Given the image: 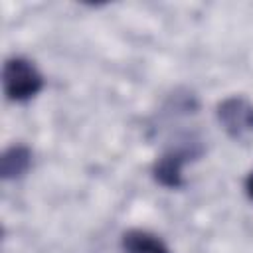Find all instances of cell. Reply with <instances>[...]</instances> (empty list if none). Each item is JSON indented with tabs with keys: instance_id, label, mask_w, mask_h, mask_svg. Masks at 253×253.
Returning <instances> with one entry per match:
<instances>
[{
	"instance_id": "277c9868",
	"label": "cell",
	"mask_w": 253,
	"mask_h": 253,
	"mask_svg": "<svg viewBox=\"0 0 253 253\" xmlns=\"http://www.w3.org/2000/svg\"><path fill=\"white\" fill-rule=\"evenodd\" d=\"M123 251L125 253H170L166 243L142 229H130L123 235Z\"/></svg>"
},
{
	"instance_id": "3957f363",
	"label": "cell",
	"mask_w": 253,
	"mask_h": 253,
	"mask_svg": "<svg viewBox=\"0 0 253 253\" xmlns=\"http://www.w3.org/2000/svg\"><path fill=\"white\" fill-rule=\"evenodd\" d=\"M192 152H188L186 148L184 150H172V152L164 154L154 164V178H156V182L166 186V188H180L184 184L182 168H184V162H186V158Z\"/></svg>"
},
{
	"instance_id": "8992f818",
	"label": "cell",
	"mask_w": 253,
	"mask_h": 253,
	"mask_svg": "<svg viewBox=\"0 0 253 253\" xmlns=\"http://www.w3.org/2000/svg\"><path fill=\"white\" fill-rule=\"evenodd\" d=\"M245 192H247V196L253 200V172H249V176H247V180H245Z\"/></svg>"
},
{
	"instance_id": "7a4b0ae2",
	"label": "cell",
	"mask_w": 253,
	"mask_h": 253,
	"mask_svg": "<svg viewBox=\"0 0 253 253\" xmlns=\"http://www.w3.org/2000/svg\"><path fill=\"white\" fill-rule=\"evenodd\" d=\"M217 121L223 130L235 140L253 136V103L245 97H227L217 105Z\"/></svg>"
},
{
	"instance_id": "6da1fadb",
	"label": "cell",
	"mask_w": 253,
	"mask_h": 253,
	"mask_svg": "<svg viewBox=\"0 0 253 253\" xmlns=\"http://www.w3.org/2000/svg\"><path fill=\"white\" fill-rule=\"evenodd\" d=\"M4 93L10 101L24 103L36 97L43 87V77L36 69V65L24 57H12L4 65L2 73Z\"/></svg>"
},
{
	"instance_id": "5b68a950",
	"label": "cell",
	"mask_w": 253,
	"mask_h": 253,
	"mask_svg": "<svg viewBox=\"0 0 253 253\" xmlns=\"http://www.w3.org/2000/svg\"><path fill=\"white\" fill-rule=\"evenodd\" d=\"M32 164V154L26 146H12L2 156V178L14 180L28 172Z\"/></svg>"
}]
</instances>
